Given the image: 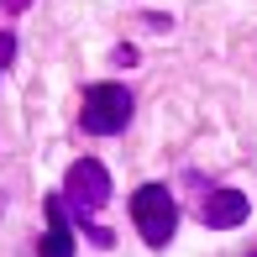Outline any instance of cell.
<instances>
[{
    "label": "cell",
    "instance_id": "cell-1",
    "mask_svg": "<svg viewBox=\"0 0 257 257\" xmlns=\"http://www.w3.org/2000/svg\"><path fill=\"white\" fill-rule=\"evenodd\" d=\"M132 110H137V100L126 84H89L84 100H79V126L89 137H115V132H126Z\"/></svg>",
    "mask_w": 257,
    "mask_h": 257
},
{
    "label": "cell",
    "instance_id": "cell-2",
    "mask_svg": "<svg viewBox=\"0 0 257 257\" xmlns=\"http://www.w3.org/2000/svg\"><path fill=\"white\" fill-rule=\"evenodd\" d=\"M132 220H137L147 247H168L173 231H179V205H173L168 184H142L132 194Z\"/></svg>",
    "mask_w": 257,
    "mask_h": 257
},
{
    "label": "cell",
    "instance_id": "cell-3",
    "mask_svg": "<svg viewBox=\"0 0 257 257\" xmlns=\"http://www.w3.org/2000/svg\"><path fill=\"white\" fill-rule=\"evenodd\" d=\"M105 200H110V173H105V163L100 158L68 163V173H63V205H74V215L84 220L89 210H100Z\"/></svg>",
    "mask_w": 257,
    "mask_h": 257
},
{
    "label": "cell",
    "instance_id": "cell-4",
    "mask_svg": "<svg viewBox=\"0 0 257 257\" xmlns=\"http://www.w3.org/2000/svg\"><path fill=\"white\" fill-rule=\"evenodd\" d=\"M247 215H252L247 194L231 189V184H215V189L205 194V205H200V220H205L210 231H231V226H241Z\"/></svg>",
    "mask_w": 257,
    "mask_h": 257
},
{
    "label": "cell",
    "instance_id": "cell-5",
    "mask_svg": "<svg viewBox=\"0 0 257 257\" xmlns=\"http://www.w3.org/2000/svg\"><path fill=\"white\" fill-rule=\"evenodd\" d=\"M42 210H48V231H42V247H37V257H74V247H79V241H74V231H68V215H63V194H53V200L48 205H42Z\"/></svg>",
    "mask_w": 257,
    "mask_h": 257
},
{
    "label": "cell",
    "instance_id": "cell-6",
    "mask_svg": "<svg viewBox=\"0 0 257 257\" xmlns=\"http://www.w3.org/2000/svg\"><path fill=\"white\" fill-rule=\"evenodd\" d=\"M142 27H147V32H168V27H173V16H168V11H147Z\"/></svg>",
    "mask_w": 257,
    "mask_h": 257
},
{
    "label": "cell",
    "instance_id": "cell-7",
    "mask_svg": "<svg viewBox=\"0 0 257 257\" xmlns=\"http://www.w3.org/2000/svg\"><path fill=\"white\" fill-rule=\"evenodd\" d=\"M11 58H16V37H11V32H0V74H6Z\"/></svg>",
    "mask_w": 257,
    "mask_h": 257
},
{
    "label": "cell",
    "instance_id": "cell-8",
    "mask_svg": "<svg viewBox=\"0 0 257 257\" xmlns=\"http://www.w3.org/2000/svg\"><path fill=\"white\" fill-rule=\"evenodd\" d=\"M110 63H121V68H132V63H137V48H132V42H121V48L110 53Z\"/></svg>",
    "mask_w": 257,
    "mask_h": 257
},
{
    "label": "cell",
    "instance_id": "cell-9",
    "mask_svg": "<svg viewBox=\"0 0 257 257\" xmlns=\"http://www.w3.org/2000/svg\"><path fill=\"white\" fill-rule=\"evenodd\" d=\"M84 231H89V241H95V247H110V241H115L105 226H84Z\"/></svg>",
    "mask_w": 257,
    "mask_h": 257
},
{
    "label": "cell",
    "instance_id": "cell-10",
    "mask_svg": "<svg viewBox=\"0 0 257 257\" xmlns=\"http://www.w3.org/2000/svg\"><path fill=\"white\" fill-rule=\"evenodd\" d=\"M27 6H32V0H0V11H6V16H21Z\"/></svg>",
    "mask_w": 257,
    "mask_h": 257
},
{
    "label": "cell",
    "instance_id": "cell-11",
    "mask_svg": "<svg viewBox=\"0 0 257 257\" xmlns=\"http://www.w3.org/2000/svg\"><path fill=\"white\" fill-rule=\"evenodd\" d=\"M252 257H257V252H252Z\"/></svg>",
    "mask_w": 257,
    "mask_h": 257
}]
</instances>
